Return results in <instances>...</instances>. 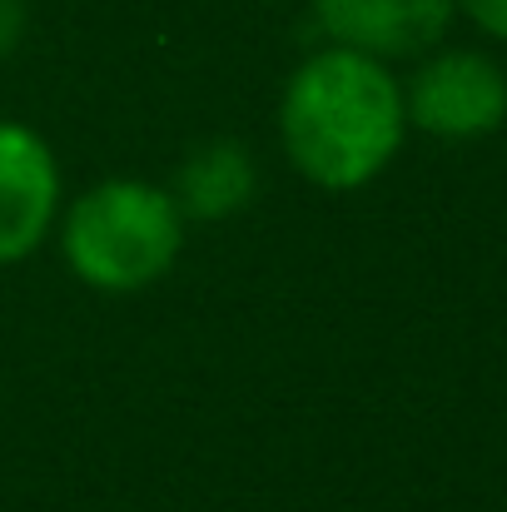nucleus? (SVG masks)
Returning a JSON list of instances; mask_svg holds the SVG:
<instances>
[{"mask_svg": "<svg viewBox=\"0 0 507 512\" xmlns=\"http://www.w3.org/2000/svg\"><path fill=\"white\" fill-rule=\"evenodd\" d=\"M279 130L304 179L324 189H358L388 170L403 145V85L383 60L329 45L294 70Z\"/></svg>", "mask_w": 507, "mask_h": 512, "instance_id": "obj_1", "label": "nucleus"}, {"mask_svg": "<svg viewBox=\"0 0 507 512\" xmlns=\"http://www.w3.org/2000/svg\"><path fill=\"white\" fill-rule=\"evenodd\" d=\"M20 30H25V5L20 0H0V55L20 40Z\"/></svg>", "mask_w": 507, "mask_h": 512, "instance_id": "obj_8", "label": "nucleus"}, {"mask_svg": "<svg viewBox=\"0 0 507 512\" xmlns=\"http://www.w3.org/2000/svg\"><path fill=\"white\" fill-rule=\"evenodd\" d=\"M458 15H468L483 35L493 40H507V0H453Z\"/></svg>", "mask_w": 507, "mask_h": 512, "instance_id": "obj_7", "label": "nucleus"}, {"mask_svg": "<svg viewBox=\"0 0 507 512\" xmlns=\"http://www.w3.org/2000/svg\"><path fill=\"white\" fill-rule=\"evenodd\" d=\"M184 239V214L174 194L110 179L75 199L65 219V259L95 289H145L165 274Z\"/></svg>", "mask_w": 507, "mask_h": 512, "instance_id": "obj_2", "label": "nucleus"}, {"mask_svg": "<svg viewBox=\"0 0 507 512\" xmlns=\"http://www.w3.org/2000/svg\"><path fill=\"white\" fill-rule=\"evenodd\" d=\"M60 174L45 150V140L25 125L0 120V264L25 259L50 219H55Z\"/></svg>", "mask_w": 507, "mask_h": 512, "instance_id": "obj_5", "label": "nucleus"}, {"mask_svg": "<svg viewBox=\"0 0 507 512\" xmlns=\"http://www.w3.org/2000/svg\"><path fill=\"white\" fill-rule=\"evenodd\" d=\"M453 15V0H314V20L334 45L383 65L438 50Z\"/></svg>", "mask_w": 507, "mask_h": 512, "instance_id": "obj_4", "label": "nucleus"}, {"mask_svg": "<svg viewBox=\"0 0 507 512\" xmlns=\"http://www.w3.org/2000/svg\"><path fill=\"white\" fill-rule=\"evenodd\" d=\"M254 189V165L239 145H204L199 155H189V165L179 170V214L194 219H219L229 209H239Z\"/></svg>", "mask_w": 507, "mask_h": 512, "instance_id": "obj_6", "label": "nucleus"}, {"mask_svg": "<svg viewBox=\"0 0 507 512\" xmlns=\"http://www.w3.org/2000/svg\"><path fill=\"white\" fill-rule=\"evenodd\" d=\"M403 115L438 140H478L507 120V70L483 50H428L403 85Z\"/></svg>", "mask_w": 507, "mask_h": 512, "instance_id": "obj_3", "label": "nucleus"}]
</instances>
